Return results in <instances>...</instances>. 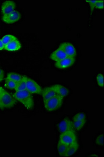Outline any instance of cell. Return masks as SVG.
<instances>
[{
  "instance_id": "1",
  "label": "cell",
  "mask_w": 104,
  "mask_h": 157,
  "mask_svg": "<svg viewBox=\"0 0 104 157\" xmlns=\"http://www.w3.org/2000/svg\"><path fill=\"white\" fill-rule=\"evenodd\" d=\"M13 96L16 101L23 104L28 109H32L34 107V102L32 94L26 90L16 92Z\"/></svg>"
},
{
  "instance_id": "2",
  "label": "cell",
  "mask_w": 104,
  "mask_h": 157,
  "mask_svg": "<svg viewBox=\"0 0 104 157\" xmlns=\"http://www.w3.org/2000/svg\"><path fill=\"white\" fill-rule=\"evenodd\" d=\"M0 102L1 109H10L16 104V100L13 95L0 86Z\"/></svg>"
},
{
  "instance_id": "3",
  "label": "cell",
  "mask_w": 104,
  "mask_h": 157,
  "mask_svg": "<svg viewBox=\"0 0 104 157\" xmlns=\"http://www.w3.org/2000/svg\"><path fill=\"white\" fill-rule=\"evenodd\" d=\"M63 98L59 95H56L44 102L45 107L48 111H56L59 109L63 104Z\"/></svg>"
},
{
  "instance_id": "4",
  "label": "cell",
  "mask_w": 104,
  "mask_h": 157,
  "mask_svg": "<svg viewBox=\"0 0 104 157\" xmlns=\"http://www.w3.org/2000/svg\"><path fill=\"white\" fill-rule=\"evenodd\" d=\"M60 141L68 146L77 143L75 132L74 131H69L61 133L60 136Z\"/></svg>"
},
{
  "instance_id": "5",
  "label": "cell",
  "mask_w": 104,
  "mask_h": 157,
  "mask_svg": "<svg viewBox=\"0 0 104 157\" xmlns=\"http://www.w3.org/2000/svg\"><path fill=\"white\" fill-rule=\"evenodd\" d=\"M26 90L28 91L31 94H42L43 90L38 85L37 82H35L32 78H27L26 82Z\"/></svg>"
},
{
  "instance_id": "6",
  "label": "cell",
  "mask_w": 104,
  "mask_h": 157,
  "mask_svg": "<svg viewBox=\"0 0 104 157\" xmlns=\"http://www.w3.org/2000/svg\"><path fill=\"white\" fill-rule=\"evenodd\" d=\"M22 17V15L18 11H14L10 14L3 15L2 20L7 24H13L18 21Z\"/></svg>"
},
{
  "instance_id": "7",
  "label": "cell",
  "mask_w": 104,
  "mask_h": 157,
  "mask_svg": "<svg viewBox=\"0 0 104 157\" xmlns=\"http://www.w3.org/2000/svg\"><path fill=\"white\" fill-rule=\"evenodd\" d=\"M60 48L63 50L68 57H76V51L75 47L72 44L69 43H65L60 46Z\"/></svg>"
},
{
  "instance_id": "8",
  "label": "cell",
  "mask_w": 104,
  "mask_h": 157,
  "mask_svg": "<svg viewBox=\"0 0 104 157\" xmlns=\"http://www.w3.org/2000/svg\"><path fill=\"white\" fill-rule=\"evenodd\" d=\"M76 62V57H67L62 60L55 63V66L60 69H63L69 68Z\"/></svg>"
},
{
  "instance_id": "9",
  "label": "cell",
  "mask_w": 104,
  "mask_h": 157,
  "mask_svg": "<svg viewBox=\"0 0 104 157\" xmlns=\"http://www.w3.org/2000/svg\"><path fill=\"white\" fill-rule=\"evenodd\" d=\"M58 127L61 133L69 131H74V129L72 125V121L67 118H65L63 121H62L58 125Z\"/></svg>"
},
{
  "instance_id": "10",
  "label": "cell",
  "mask_w": 104,
  "mask_h": 157,
  "mask_svg": "<svg viewBox=\"0 0 104 157\" xmlns=\"http://www.w3.org/2000/svg\"><path fill=\"white\" fill-rule=\"evenodd\" d=\"M15 7L16 4L14 1L11 0L6 1L3 3L1 7L2 14L3 15H6L10 14L15 11Z\"/></svg>"
},
{
  "instance_id": "11",
  "label": "cell",
  "mask_w": 104,
  "mask_h": 157,
  "mask_svg": "<svg viewBox=\"0 0 104 157\" xmlns=\"http://www.w3.org/2000/svg\"><path fill=\"white\" fill-rule=\"evenodd\" d=\"M42 95L43 97V102H45L53 97L57 95V93L54 86H53L45 88V89L43 90Z\"/></svg>"
},
{
  "instance_id": "12",
  "label": "cell",
  "mask_w": 104,
  "mask_h": 157,
  "mask_svg": "<svg viewBox=\"0 0 104 157\" xmlns=\"http://www.w3.org/2000/svg\"><path fill=\"white\" fill-rule=\"evenodd\" d=\"M67 57L68 56L65 54V52L59 48L52 52L50 56V58L54 61L58 62L63 60Z\"/></svg>"
},
{
  "instance_id": "13",
  "label": "cell",
  "mask_w": 104,
  "mask_h": 157,
  "mask_svg": "<svg viewBox=\"0 0 104 157\" xmlns=\"http://www.w3.org/2000/svg\"><path fill=\"white\" fill-rule=\"evenodd\" d=\"M22 48V45L20 41L17 39L14 41H11L7 45H5L4 49L10 52H16L20 49Z\"/></svg>"
},
{
  "instance_id": "14",
  "label": "cell",
  "mask_w": 104,
  "mask_h": 157,
  "mask_svg": "<svg viewBox=\"0 0 104 157\" xmlns=\"http://www.w3.org/2000/svg\"><path fill=\"white\" fill-rule=\"evenodd\" d=\"M58 95L61 97L62 98H64L66 97L69 93V90L65 86H61L60 84H56L54 86Z\"/></svg>"
},
{
  "instance_id": "15",
  "label": "cell",
  "mask_w": 104,
  "mask_h": 157,
  "mask_svg": "<svg viewBox=\"0 0 104 157\" xmlns=\"http://www.w3.org/2000/svg\"><path fill=\"white\" fill-rule=\"evenodd\" d=\"M27 77L23 75L22 79L17 83V87L15 90L16 92L24 91L26 90V82H27Z\"/></svg>"
},
{
  "instance_id": "16",
  "label": "cell",
  "mask_w": 104,
  "mask_h": 157,
  "mask_svg": "<svg viewBox=\"0 0 104 157\" xmlns=\"http://www.w3.org/2000/svg\"><path fill=\"white\" fill-rule=\"evenodd\" d=\"M78 148H79V145L77 143H75L73 145H70L68 146L66 153L65 154V157H70L73 155L77 151Z\"/></svg>"
},
{
  "instance_id": "17",
  "label": "cell",
  "mask_w": 104,
  "mask_h": 157,
  "mask_svg": "<svg viewBox=\"0 0 104 157\" xmlns=\"http://www.w3.org/2000/svg\"><path fill=\"white\" fill-rule=\"evenodd\" d=\"M68 148V146L61 143V141H59L58 144V151L59 155L61 157H65V154L66 153Z\"/></svg>"
},
{
  "instance_id": "18",
  "label": "cell",
  "mask_w": 104,
  "mask_h": 157,
  "mask_svg": "<svg viewBox=\"0 0 104 157\" xmlns=\"http://www.w3.org/2000/svg\"><path fill=\"white\" fill-rule=\"evenodd\" d=\"M23 78V75H20L16 73H9L7 74L6 79L14 81L15 82H18Z\"/></svg>"
},
{
  "instance_id": "19",
  "label": "cell",
  "mask_w": 104,
  "mask_h": 157,
  "mask_svg": "<svg viewBox=\"0 0 104 157\" xmlns=\"http://www.w3.org/2000/svg\"><path fill=\"white\" fill-rule=\"evenodd\" d=\"M86 120L83 121H72V125L74 129H76V130H79L82 128L86 123Z\"/></svg>"
},
{
  "instance_id": "20",
  "label": "cell",
  "mask_w": 104,
  "mask_h": 157,
  "mask_svg": "<svg viewBox=\"0 0 104 157\" xmlns=\"http://www.w3.org/2000/svg\"><path fill=\"white\" fill-rule=\"evenodd\" d=\"M18 82H15L14 81L11 80L6 78V83H5V87L9 89L15 90Z\"/></svg>"
},
{
  "instance_id": "21",
  "label": "cell",
  "mask_w": 104,
  "mask_h": 157,
  "mask_svg": "<svg viewBox=\"0 0 104 157\" xmlns=\"http://www.w3.org/2000/svg\"><path fill=\"white\" fill-rule=\"evenodd\" d=\"M17 39L15 36L12 35H6V36H3L2 38V40L4 45L8 44L9 43H11V41H14L15 40Z\"/></svg>"
},
{
  "instance_id": "22",
  "label": "cell",
  "mask_w": 104,
  "mask_h": 157,
  "mask_svg": "<svg viewBox=\"0 0 104 157\" xmlns=\"http://www.w3.org/2000/svg\"><path fill=\"white\" fill-rule=\"evenodd\" d=\"M85 115L83 113H79L74 116L73 118V121H79L85 120Z\"/></svg>"
},
{
  "instance_id": "23",
  "label": "cell",
  "mask_w": 104,
  "mask_h": 157,
  "mask_svg": "<svg viewBox=\"0 0 104 157\" xmlns=\"http://www.w3.org/2000/svg\"><path fill=\"white\" fill-rule=\"evenodd\" d=\"M97 83L98 84V86L101 87H103L104 86V76L102 74L99 73L97 75Z\"/></svg>"
},
{
  "instance_id": "24",
  "label": "cell",
  "mask_w": 104,
  "mask_h": 157,
  "mask_svg": "<svg viewBox=\"0 0 104 157\" xmlns=\"http://www.w3.org/2000/svg\"><path fill=\"white\" fill-rule=\"evenodd\" d=\"M96 144L99 146H103L104 145V135H101L97 138L96 140Z\"/></svg>"
},
{
  "instance_id": "25",
  "label": "cell",
  "mask_w": 104,
  "mask_h": 157,
  "mask_svg": "<svg viewBox=\"0 0 104 157\" xmlns=\"http://www.w3.org/2000/svg\"><path fill=\"white\" fill-rule=\"evenodd\" d=\"M95 8L98 9H104V1L102 0H97V2L95 3Z\"/></svg>"
},
{
  "instance_id": "26",
  "label": "cell",
  "mask_w": 104,
  "mask_h": 157,
  "mask_svg": "<svg viewBox=\"0 0 104 157\" xmlns=\"http://www.w3.org/2000/svg\"><path fill=\"white\" fill-rule=\"evenodd\" d=\"M97 0H94V1H90V0H87L86 2H87L89 4L91 8V14L93 12V10L95 9V3L97 2Z\"/></svg>"
},
{
  "instance_id": "27",
  "label": "cell",
  "mask_w": 104,
  "mask_h": 157,
  "mask_svg": "<svg viewBox=\"0 0 104 157\" xmlns=\"http://www.w3.org/2000/svg\"><path fill=\"white\" fill-rule=\"evenodd\" d=\"M4 77V71L1 69H0V82L3 80Z\"/></svg>"
},
{
  "instance_id": "28",
  "label": "cell",
  "mask_w": 104,
  "mask_h": 157,
  "mask_svg": "<svg viewBox=\"0 0 104 157\" xmlns=\"http://www.w3.org/2000/svg\"><path fill=\"white\" fill-rule=\"evenodd\" d=\"M5 48V45L2 41V39H0V50H2L4 49Z\"/></svg>"
},
{
  "instance_id": "29",
  "label": "cell",
  "mask_w": 104,
  "mask_h": 157,
  "mask_svg": "<svg viewBox=\"0 0 104 157\" xmlns=\"http://www.w3.org/2000/svg\"><path fill=\"white\" fill-rule=\"evenodd\" d=\"M0 109H1V102H0Z\"/></svg>"
}]
</instances>
